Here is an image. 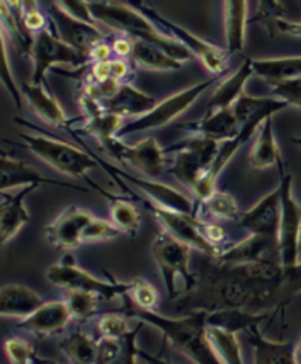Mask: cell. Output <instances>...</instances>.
I'll list each match as a JSON object with an SVG mask.
<instances>
[{"label":"cell","instance_id":"6da1fadb","mask_svg":"<svg viewBox=\"0 0 301 364\" xmlns=\"http://www.w3.org/2000/svg\"><path fill=\"white\" fill-rule=\"evenodd\" d=\"M208 310H198L181 318H169L157 314V310L138 309L132 311V317L154 325L164 337L182 353L189 361L198 364H220L208 339Z\"/></svg>","mask_w":301,"mask_h":364},{"label":"cell","instance_id":"7a4b0ae2","mask_svg":"<svg viewBox=\"0 0 301 364\" xmlns=\"http://www.w3.org/2000/svg\"><path fill=\"white\" fill-rule=\"evenodd\" d=\"M89 7L95 21L111 26L117 31L125 33L126 36L154 43V45L162 48L165 53L179 60V62H186V60H191L194 56L176 38L165 36V34L157 31L155 26L142 12L133 11L132 7L112 2H89Z\"/></svg>","mask_w":301,"mask_h":364},{"label":"cell","instance_id":"3957f363","mask_svg":"<svg viewBox=\"0 0 301 364\" xmlns=\"http://www.w3.org/2000/svg\"><path fill=\"white\" fill-rule=\"evenodd\" d=\"M154 259L162 274L165 289L169 298H176V277H182L186 284V291H193L198 288V277L189 269L191 245L179 240L169 232H160L152 249Z\"/></svg>","mask_w":301,"mask_h":364},{"label":"cell","instance_id":"277c9868","mask_svg":"<svg viewBox=\"0 0 301 364\" xmlns=\"http://www.w3.org/2000/svg\"><path fill=\"white\" fill-rule=\"evenodd\" d=\"M220 143L221 141L215 140V138L194 135L184 141L169 146L167 151L177 150L169 172L174 177H177L182 184L194 191L201 177L206 174L211 167L213 160L220 150Z\"/></svg>","mask_w":301,"mask_h":364},{"label":"cell","instance_id":"5b68a950","mask_svg":"<svg viewBox=\"0 0 301 364\" xmlns=\"http://www.w3.org/2000/svg\"><path fill=\"white\" fill-rule=\"evenodd\" d=\"M21 136L34 155H38L39 159L45 160L46 164H50L51 167L65 176L84 179L90 168L100 166L97 160L87 155L85 151L78 150L68 143L55 140V138L28 135V133H23Z\"/></svg>","mask_w":301,"mask_h":364},{"label":"cell","instance_id":"8992f818","mask_svg":"<svg viewBox=\"0 0 301 364\" xmlns=\"http://www.w3.org/2000/svg\"><path fill=\"white\" fill-rule=\"evenodd\" d=\"M218 79H211V80H204L201 84H196L193 87L182 90V92L174 94L172 97L165 99V101L155 104L150 111H147L145 114H142L139 118L130 121V123H125L121 127L117 136L125 138L126 135H132V133H138V132H145V129H154V128H160L164 124H169L170 121H174L179 114H182L187 107L193 104L196 99L199 97L204 90L211 87Z\"/></svg>","mask_w":301,"mask_h":364},{"label":"cell","instance_id":"52a82bcc","mask_svg":"<svg viewBox=\"0 0 301 364\" xmlns=\"http://www.w3.org/2000/svg\"><path fill=\"white\" fill-rule=\"evenodd\" d=\"M281 174V223H279V249L282 266L300 262L301 252V205L295 201L291 193L293 177L286 174L285 167H279Z\"/></svg>","mask_w":301,"mask_h":364},{"label":"cell","instance_id":"ba28073f","mask_svg":"<svg viewBox=\"0 0 301 364\" xmlns=\"http://www.w3.org/2000/svg\"><path fill=\"white\" fill-rule=\"evenodd\" d=\"M46 279L51 284L62 286L67 289H87L99 294L102 300H115L116 296L126 294L130 289V283H116V281H99L97 277L90 276L89 272L82 271L77 267L75 259L72 254H67L62 259V262L55 264L46 271Z\"/></svg>","mask_w":301,"mask_h":364},{"label":"cell","instance_id":"9c48e42d","mask_svg":"<svg viewBox=\"0 0 301 364\" xmlns=\"http://www.w3.org/2000/svg\"><path fill=\"white\" fill-rule=\"evenodd\" d=\"M31 56L34 62L33 84H43L46 72L55 63H68L73 65V67H80L87 62V56L77 51L73 46H70L68 43H65L55 33L48 31V29L38 33L36 40L33 41Z\"/></svg>","mask_w":301,"mask_h":364},{"label":"cell","instance_id":"30bf717a","mask_svg":"<svg viewBox=\"0 0 301 364\" xmlns=\"http://www.w3.org/2000/svg\"><path fill=\"white\" fill-rule=\"evenodd\" d=\"M145 206L147 210L155 216L157 222L162 225L165 232H169L170 235L186 242V244L193 247V249H198L201 252L208 254L209 257L213 259L221 252V250L218 249V245L211 244V242L203 235L199 218H196L193 215L179 213V211L157 206L154 201H145Z\"/></svg>","mask_w":301,"mask_h":364},{"label":"cell","instance_id":"8fae6325","mask_svg":"<svg viewBox=\"0 0 301 364\" xmlns=\"http://www.w3.org/2000/svg\"><path fill=\"white\" fill-rule=\"evenodd\" d=\"M94 215L90 211L78 206H70L62 215L56 216L55 222H51L46 227V238L51 245L58 249H77L84 242V235L87 225L93 222Z\"/></svg>","mask_w":301,"mask_h":364},{"label":"cell","instance_id":"7c38bea8","mask_svg":"<svg viewBox=\"0 0 301 364\" xmlns=\"http://www.w3.org/2000/svg\"><path fill=\"white\" fill-rule=\"evenodd\" d=\"M235 116H237L240 124L238 138L240 141L245 143L252 133L259 128L274 112L286 109L287 104L278 97H254V95H240L233 104Z\"/></svg>","mask_w":301,"mask_h":364},{"label":"cell","instance_id":"4fadbf2b","mask_svg":"<svg viewBox=\"0 0 301 364\" xmlns=\"http://www.w3.org/2000/svg\"><path fill=\"white\" fill-rule=\"evenodd\" d=\"M50 14L56 24L58 36L87 58L93 53L94 48L104 40L102 33L95 28V24L84 23V21L67 14L62 7L53 6L50 9Z\"/></svg>","mask_w":301,"mask_h":364},{"label":"cell","instance_id":"5bb4252c","mask_svg":"<svg viewBox=\"0 0 301 364\" xmlns=\"http://www.w3.org/2000/svg\"><path fill=\"white\" fill-rule=\"evenodd\" d=\"M281 261V249H279V240L274 237L255 235L250 233V237L245 240L238 242L237 245L228 247V249L221 250L216 255V264H247L257 261Z\"/></svg>","mask_w":301,"mask_h":364},{"label":"cell","instance_id":"9a60e30c","mask_svg":"<svg viewBox=\"0 0 301 364\" xmlns=\"http://www.w3.org/2000/svg\"><path fill=\"white\" fill-rule=\"evenodd\" d=\"M281 223V189L273 191L260 199L250 211L240 216V227L255 235L274 237L279 240Z\"/></svg>","mask_w":301,"mask_h":364},{"label":"cell","instance_id":"2e32d148","mask_svg":"<svg viewBox=\"0 0 301 364\" xmlns=\"http://www.w3.org/2000/svg\"><path fill=\"white\" fill-rule=\"evenodd\" d=\"M147 14L152 16V19H155L157 23L165 26V29H169L170 33L176 36L177 41H181L191 53H194V56H198L201 62L204 63V67L208 68L209 72L213 73H220L225 70L226 62H228V56L232 55L230 51H223L220 48L209 45V43L199 40V38L193 36L191 33H187L186 29L179 28V26L172 24L170 21H165L164 17H160L157 12L154 11H145Z\"/></svg>","mask_w":301,"mask_h":364},{"label":"cell","instance_id":"e0dca14e","mask_svg":"<svg viewBox=\"0 0 301 364\" xmlns=\"http://www.w3.org/2000/svg\"><path fill=\"white\" fill-rule=\"evenodd\" d=\"M115 159L121 160V162H128L130 166L138 168L147 177H157L164 171L165 151L160 149L159 141L154 136H148L132 146L121 143Z\"/></svg>","mask_w":301,"mask_h":364},{"label":"cell","instance_id":"ac0fdd59","mask_svg":"<svg viewBox=\"0 0 301 364\" xmlns=\"http://www.w3.org/2000/svg\"><path fill=\"white\" fill-rule=\"evenodd\" d=\"M99 164L106 168V171L107 168H111V171H115L117 176L123 177L125 181H130L132 184L138 186L143 193H147L148 196H150V199L157 206L167 208V210H172V211H179V213L196 216V206L193 205V201L187 199L184 194L179 193V191H176L174 188H169V186L160 184V182H155L150 179H138V177L125 174V172H120L117 168H112L109 164H104V162H99Z\"/></svg>","mask_w":301,"mask_h":364},{"label":"cell","instance_id":"d6986e66","mask_svg":"<svg viewBox=\"0 0 301 364\" xmlns=\"http://www.w3.org/2000/svg\"><path fill=\"white\" fill-rule=\"evenodd\" d=\"M72 317V310L67 301H48L29 317L21 320L19 327L38 336H55L65 331Z\"/></svg>","mask_w":301,"mask_h":364},{"label":"cell","instance_id":"ffe728a7","mask_svg":"<svg viewBox=\"0 0 301 364\" xmlns=\"http://www.w3.org/2000/svg\"><path fill=\"white\" fill-rule=\"evenodd\" d=\"M38 186L39 184L24 186L17 194H7L6 191H2V208H0V233H2L0 242L2 245L12 240V237H16L17 232L31 220L24 206V198Z\"/></svg>","mask_w":301,"mask_h":364},{"label":"cell","instance_id":"44dd1931","mask_svg":"<svg viewBox=\"0 0 301 364\" xmlns=\"http://www.w3.org/2000/svg\"><path fill=\"white\" fill-rule=\"evenodd\" d=\"M181 129H189L194 135H203L208 138H215L218 141L230 140V138L238 136L240 124L237 116H235L233 107H225V109L208 111L199 123L196 124H181Z\"/></svg>","mask_w":301,"mask_h":364},{"label":"cell","instance_id":"7402d4cb","mask_svg":"<svg viewBox=\"0 0 301 364\" xmlns=\"http://www.w3.org/2000/svg\"><path fill=\"white\" fill-rule=\"evenodd\" d=\"M248 341L255 349L257 364H295V342H274L259 331V322L245 328Z\"/></svg>","mask_w":301,"mask_h":364},{"label":"cell","instance_id":"603a6c76","mask_svg":"<svg viewBox=\"0 0 301 364\" xmlns=\"http://www.w3.org/2000/svg\"><path fill=\"white\" fill-rule=\"evenodd\" d=\"M43 298L33 289L21 284H7L0 291V311L2 317L26 318L43 305Z\"/></svg>","mask_w":301,"mask_h":364},{"label":"cell","instance_id":"cb8c5ba5","mask_svg":"<svg viewBox=\"0 0 301 364\" xmlns=\"http://www.w3.org/2000/svg\"><path fill=\"white\" fill-rule=\"evenodd\" d=\"M100 106H102L104 112H112V114L126 118V116L138 114V112L145 114L147 111H150L155 106V99L139 92L130 84H121L115 95L100 101Z\"/></svg>","mask_w":301,"mask_h":364},{"label":"cell","instance_id":"d4e9b609","mask_svg":"<svg viewBox=\"0 0 301 364\" xmlns=\"http://www.w3.org/2000/svg\"><path fill=\"white\" fill-rule=\"evenodd\" d=\"M21 92L28 102L31 104L33 109L46 124L56 128H68V118L65 114L60 104L55 101L53 95L43 87V84H23L21 85Z\"/></svg>","mask_w":301,"mask_h":364},{"label":"cell","instance_id":"484cf974","mask_svg":"<svg viewBox=\"0 0 301 364\" xmlns=\"http://www.w3.org/2000/svg\"><path fill=\"white\" fill-rule=\"evenodd\" d=\"M248 162H250V167L254 171H263V168L273 166H278V168L285 167L281 151H279L278 143L274 140L273 116L265 119L263 127H260L259 135H257L254 145H252Z\"/></svg>","mask_w":301,"mask_h":364},{"label":"cell","instance_id":"4316f807","mask_svg":"<svg viewBox=\"0 0 301 364\" xmlns=\"http://www.w3.org/2000/svg\"><path fill=\"white\" fill-rule=\"evenodd\" d=\"M55 184L63 186V188H73V186L65 184L60 181H51L38 174L36 171L28 164L21 162V160L12 159L11 155L2 154V182H0V189L9 191L17 186H28V184Z\"/></svg>","mask_w":301,"mask_h":364},{"label":"cell","instance_id":"83f0119b","mask_svg":"<svg viewBox=\"0 0 301 364\" xmlns=\"http://www.w3.org/2000/svg\"><path fill=\"white\" fill-rule=\"evenodd\" d=\"M252 73H254L252 60H245L242 67H240L232 77H228V79L223 80L220 85H218L215 92H213L211 101L208 104V111L232 107L235 101L242 95L243 85H245V82L250 79Z\"/></svg>","mask_w":301,"mask_h":364},{"label":"cell","instance_id":"f1b7e54d","mask_svg":"<svg viewBox=\"0 0 301 364\" xmlns=\"http://www.w3.org/2000/svg\"><path fill=\"white\" fill-rule=\"evenodd\" d=\"M130 56L138 67L147 68V70H181L182 68V62L172 58L154 43L139 40V38H133V48Z\"/></svg>","mask_w":301,"mask_h":364},{"label":"cell","instance_id":"f546056e","mask_svg":"<svg viewBox=\"0 0 301 364\" xmlns=\"http://www.w3.org/2000/svg\"><path fill=\"white\" fill-rule=\"evenodd\" d=\"M247 0H225V31L230 53L242 51L245 45Z\"/></svg>","mask_w":301,"mask_h":364},{"label":"cell","instance_id":"4dcf8cb0","mask_svg":"<svg viewBox=\"0 0 301 364\" xmlns=\"http://www.w3.org/2000/svg\"><path fill=\"white\" fill-rule=\"evenodd\" d=\"M254 73L268 80L270 85L278 82L301 77V56L290 58H270V60H252Z\"/></svg>","mask_w":301,"mask_h":364},{"label":"cell","instance_id":"1f68e13d","mask_svg":"<svg viewBox=\"0 0 301 364\" xmlns=\"http://www.w3.org/2000/svg\"><path fill=\"white\" fill-rule=\"evenodd\" d=\"M208 339L221 363L242 364L243 359L242 350H240V342L237 339V333L233 331L208 323Z\"/></svg>","mask_w":301,"mask_h":364},{"label":"cell","instance_id":"d6a6232c","mask_svg":"<svg viewBox=\"0 0 301 364\" xmlns=\"http://www.w3.org/2000/svg\"><path fill=\"white\" fill-rule=\"evenodd\" d=\"M199 215L213 220H240L242 216L232 194L221 191H215L208 198L201 199V205L196 206V218H199Z\"/></svg>","mask_w":301,"mask_h":364},{"label":"cell","instance_id":"836d02e7","mask_svg":"<svg viewBox=\"0 0 301 364\" xmlns=\"http://www.w3.org/2000/svg\"><path fill=\"white\" fill-rule=\"evenodd\" d=\"M60 349L67 356L70 363L77 364H89L97 363L99 356V344L89 336L82 332H73L67 339L60 342Z\"/></svg>","mask_w":301,"mask_h":364},{"label":"cell","instance_id":"e575fe53","mask_svg":"<svg viewBox=\"0 0 301 364\" xmlns=\"http://www.w3.org/2000/svg\"><path fill=\"white\" fill-rule=\"evenodd\" d=\"M104 196L111 199V220L123 233L134 237L139 230V211L137 206L128 199L112 198L109 194L102 193Z\"/></svg>","mask_w":301,"mask_h":364},{"label":"cell","instance_id":"d590c367","mask_svg":"<svg viewBox=\"0 0 301 364\" xmlns=\"http://www.w3.org/2000/svg\"><path fill=\"white\" fill-rule=\"evenodd\" d=\"M99 298V294L87 291V289H68L67 293V303L72 315L80 320L90 318L97 311Z\"/></svg>","mask_w":301,"mask_h":364},{"label":"cell","instance_id":"8d00e7d4","mask_svg":"<svg viewBox=\"0 0 301 364\" xmlns=\"http://www.w3.org/2000/svg\"><path fill=\"white\" fill-rule=\"evenodd\" d=\"M130 298L138 309L143 310H157L159 306V293L157 289L152 286L150 283H147L145 279H134L130 283V289H128Z\"/></svg>","mask_w":301,"mask_h":364},{"label":"cell","instance_id":"74e56055","mask_svg":"<svg viewBox=\"0 0 301 364\" xmlns=\"http://www.w3.org/2000/svg\"><path fill=\"white\" fill-rule=\"evenodd\" d=\"M97 331L100 337H111V339H128L132 336L128 328V322L123 315L116 314H106L99 318Z\"/></svg>","mask_w":301,"mask_h":364},{"label":"cell","instance_id":"f35d334b","mask_svg":"<svg viewBox=\"0 0 301 364\" xmlns=\"http://www.w3.org/2000/svg\"><path fill=\"white\" fill-rule=\"evenodd\" d=\"M6 354L9 358V361L14 364H29L34 361H39L36 358V353L31 348V344L23 339H17V337H11V339L6 341Z\"/></svg>","mask_w":301,"mask_h":364},{"label":"cell","instance_id":"ab89813d","mask_svg":"<svg viewBox=\"0 0 301 364\" xmlns=\"http://www.w3.org/2000/svg\"><path fill=\"white\" fill-rule=\"evenodd\" d=\"M121 233V230L116 227L115 223H109L106 220L93 218V222L87 225L84 235H82V242H99V240H111L116 238Z\"/></svg>","mask_w":301,"mask_h":364},{"label":"cell","instance_id":"60d3db41","mask_svg":"<svg viewBox=\"0 0 301 364\" xmlns=\"http://www.w3.org/2000/svg\"><path fill=\"white\" fill-rule=\"evenodd\" d=\"M273 94L278 99H282L287 106L301 109V77L278 82V84L273 85Z\"/></svg>","mask_w":301,"mask_h":364},{"label":"cell","instance_id":"b9f144b4","mask_svg":"<svg viewBox=\"0 0 301 364\" xmlns=\"http://www.w3.org/2000/svg\"><path fill=\"white\" fill-rule=\"evenodd\" d=\"M56 6L62 7L67 14L84 21V23L95 24V17L90 12L89 2H85V0H56Z\"/></svg>","mask_w":301,"mask_h":364},{"label":"cell","instance_id":"7bdbcfd3","mask_svg":"<svg viewBox=\"0 0 301 364\" xmlns=\"http://www.w3.org/2000/svg\"><path fill=\"white\" fill-rule=\"evenodd\" d=\"M0 63H2V82L6 84V87L9 92H11L14 102L21 107L23 106V95H21L19 90H17V84L11 75V67H9V56H7L6 43H4V36H2V56H0Z\"/></svg>","mask_w":301,"mask_h":364},{"label":"cell","instance_id":"ee69618b","mask_svg":"<svg viewBox=\"0 0 301 364\" xmlns=\"http://www.w3.org/2000/svg\"><path fill=\"white\" fill-rule=\"evenodd\" d=\"M97 363H116L121 354V339H111V337H100Z\"/></svg>","mask_w":301,"mask_h":364},{"label":"cell","instance_id":"f6af8a7d","mask_svg":"<svg viewBox=\"0 0 301 364\" xmlns=\"http://www.w3.org/2000/svg\"><path fill=\"white\" fill-rule=\"evenodd\" d=\"M259 9L260 16H264V23L285 14V11H282L281 4H279L278 0H259Z\"/></svg>","mask_w":301,"mask_h":364},{"label":"cell","instance_id":"bcb514c9","mask_svg":"<svg viewBox=\"0 0 301 364\" xmlns=\"http://www.w3.org/2000/svg\"><path fill=\"white\" fill-rule=\"evenodd\" d=\"M201 230H203V235L208 238L211 244H221L225 240V230L221 227H218L215 223H208V222H201Z\"/></svg>","mask_w":301,"mask_h":364},{"label":"cell","instance_id":"7dc6e473","mask_svg":"<svg viewBox=\"0 0 301 364\" xmlns=\"http://www.w3.org/2000/svg\"><path fill=\"white\" fill-rule=\"evenodd\" d=\"M90 75H93L94 82H106L112 79L111 60H107V62H94L93 68H90Z\"/></svg>","mask_w":301,"mask_h":364},{"label":"cell","instance_id":"c3c4849f","mask_svg":"<svg viewBox=\"0 0 301 364\" xmlns=\"http://www.w3.org/2000/svg\"><path fill=\"white\" fill-rule=\"evenodd\" d=\"M132 48H133V38L126 36V38H117V40L112 43V51L120 56H126L132 55Z\"/></svg>","mask_w":301,"mask_h":364},{"label":"cell","instance_id":"681fc988","mask_svg":"<svg viewBox=\"0 0 301 364\" xmlns=\"http://www.w3.org/2000/svg\"><path fill=\"white\" fill-rule=\"evenodd\" d=\"M130 73V65L123 62V60H111V75L112 79L123 80L125 77H128Z\"/></svg>","mask_w":301,"mask_h":364},{"label":"cell","instance_id":"f907efd6","mask_svg":"<svg viewBox=\"0 0 301 364\" xmlns=\"http://www.w3.org/2000/svg\"><path fill=\"white\" fill-rule=\"evenodd\" d=\"M111 53H112V48L106 45L104 41H100L99 45L93 50V53H90V58H93L94 62H107Z\"/></svg>","mask_w":301,"mask_h":364},{"label":"cell","instance_id":"816d5d0a","mask_svg":"<svg viewBox=\"0 0 301 364\" xmlns=\"http://www.w3.org/2000/svg\"><path fill=\"white\" fill-rule=\"evenodd\" d=\"M295 364H301V337L295 342Z\"/></svg>","mask_w":301,"mask_h":364},{"label":"cell","instance_id":"f5cc1de1","mask_svg":"<svg viewBox=\"0 0 301 364\" xmlns=\"http://www.w3.org/2000/svg\"><path fill=\"white\" fill-rule=\"evenodd\" d=\"M293 141L296 143V145H301V138H293Z\"/></svg>","mask_w":301,"mask_h":364},{"label":"cell","instance_id":"db71d44e","mask_svg":"<svg viewBox=\"0 0 301 364\" xmlns=\"http://www.w3.org/2000/svg\"><path fill=\"white\" fill-rule=\"evenodd\" d=\"M300 4H301V0H300Z\"/></svg>","mask_w":301,"mask_h":364}]
</instances>
